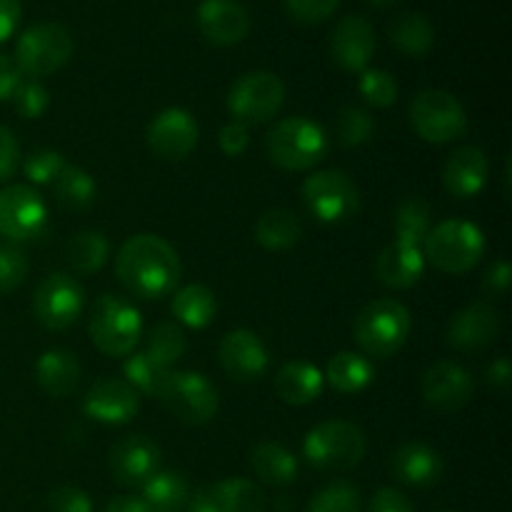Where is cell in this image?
Returning a JSON list of instances; mask_svg holds the SVG:
<instances>
[{
    "label": "cell",
    "instance_id": "12",
    "mask_svg": "<svg viewBox=\"0 0 512 512\" xmlns=\"http://www.w3.org/2000/svg\"><path fill=\"white\" fill-rule=\"evenodd\" d=\"M48 228V208L30 185H8L0 190V235L10 243H25Z\"/></svg>",
    "mask_w": 512,
    "mask_h": 512
},
{
    "label": "cell",
    "instance_id": "1",
    "mask_svg": "<svg viewBox=\"0 0 512 512\" xmlns=\"http://www.w3.org/2000/svg\"><path fill=\"white\" fill-rule=\"evenodd\" d=\"M115 273L130 295L140 300H160L178 288L180 258L160 235L138 233L118 250Z\"/></svg>",
    "mask_w": 512,
    "mask_h": 512
},
{
    "label": "cell",
    "instance_id": "30",
    "mask_svg": "<svg viewBox=\"0 0 512 512\" xmlns=\"http://www.w3.org/2000/svg\"><path fill=\"white\" fill-rule=\"evenodd\" d=\"M388 38L395 48L410 58H423L433 50L435 28L425 15L420 13H400L390 20Z\"/></svg>",
    "mask_w": 512,
    "mask_h": 512
},
{
    "label": "cell",
    "instance_id": "29",
    "mask_svg": "<svg viewBox=\"0 0 512 512\" xmlns=\"http://www.w3.org/2000/svg\"><path fill=\"white\" fill-rule=\"evenodd\" d=\"M338 393L355 395L363 393L375 378V368L365 355L353 353V350H340L330 358L328 370L323 375Z\"/></svg>",
    "mask_w": 512,
    "mask_h": 512
},
{
    "label": "cell",
    "instance_id": "28",
    "mask_svg": "<svg viewBox=\"0 0 512 512\" xmlns=\"http://www.w3.org/2000/svg\"><path fill=\"white\" fill-rule=\"evenodd\" d=\"M170 313L180 325L193 330L208 328L218 313V300L208 285H185V288L175 290L173 303H170Z\"/></svg>",
    "mask_w": 512,
    "mask_h": 512
},
{
    "label": "cell",
    "instance_id": "24",
    "mask_svg": "<svg viewBox=\"0 0 512 512\" xmlns=\"http://www.w3.org/2000/svg\"><path fill=\"white\" fill-rule=\"evenodd\" d=\"M425 255L423 245L408 243V240L395 238L375 260V275L383 285L395 290H408L423 278Z\"/></svg>",
    "mask_w": 512,
    "mask_h": 512
},
{
    "label": "cell",
    "instance_id": "8",
    "mask_svg": "<svg viewBox=\"0 0 512 512\" xmlns=\"http://www.w3.org/2000/svg\"><path fill=\"white\" fill-rule=\"evenodd\" d=\"M410 125L425 143L445 145L468 133V113L448 90H420L410 103Z\"/></svg>",
    "mask_w": 512,
    "mask_h": 512
},
{
    "label": "cell",
    "instance_id": "48",
    "mask_svg": "<svg viewBox=\"0 0 512 512\" xmlns=\"http://www.w3.org/2000/svg\"><path fill=\"white\" fill-rule=\"evenodd\" d=\"M20 160V145L15 140V133L5 125H0V183H5L8 178H13L15 170H18Z\"/></svg>",
    "mask_w": 512,
    "mask_h": 512
},
{
    "label": "cell",
    "instance_id": "36",
    "mask_svg": "<svg viewBox=\"0 0 512 512\" xmlns=\"http://www.w3.org/2000/svg\"><path fill=\"white\" fill-rule=\"evenodd\" d=\"M185 348H188V338H185L183 328L178 323L163 320V323H155L150 328L143 353L150 355L163 368H170V365L183 358Z\"/></svg>",
    "mask_w": 512,
    "mask_h": 512
},
{
    "label": "cell",
    "instance_id": "16",
    "mask_svg": "<svg viewBox=\"0 0 512 512\" xmlns=\"http://www.w3.org/2000/svg\"><path fill=\"white\" fill-rule=\"evenodd\" d=\"M220 365L235 383H253L268 373L270 355L263 340L248 328L230 330L223 335L218 348Z\"/></svg>",
    "mask_w": 512,
    "mask_h": 512
},
{
    "label": "cell",
    "instance_id": "13",
    "mask_svg": "<svg viewBox=\"0 0 512 512\" xmlns=\"http://www.w3.org/2000/svg\"><path fill=\"white\" fill-rule=\"evenodd\" d=\"M85 308V290L75 278L55 273L38 285L33 295V313L48 330H65L80 318Z\"/></svg>",
    "mask_w": 512,
    "mask_h": 512
},
{
    "label": "cell",
    "instance_id": "18",
    "mask_svg": "<svg viewBox=\"0 0 512 512\" xmlns=\"http://www.w3.org/2000/svg\"><path fill=\"white\" fill-rule=\"evenodd\" d=\"M108 465L118 485L143 488L160 470V448L145 435H130L113 445Z\"/></svg>",
    "mask_w": 512,
    "mask_h": 512
},
{
    "label": "cell",
    "instance_id": "50",
    "mask_svg": "<svg viewBox=\"0 0 512 512\" xmlns=\"http://www.w3.org/2000/svg\"><path fill=\"white\" fill-rule=\"evenodd\" d=\"M510 283H512L510 263L505 258L495 260V263L490 265L488 273H485V290H488L490 295H505L510 290Z\"/></svg>",
    "mask_w": 512,
    "mask_h": 512
},
{
    "label": "cell",
    "instance_id": "44",
    "mask_svg": "<svg viewBox=\"0 0 512 512\" xmlns=\"http://www.w3.org/2000/svg\"><path fill=\"white\" fill-rule=\"evenodd\" d=\"M10 100H13L15 110H18L23 118L35 120V118H40L45 110H48L50 93H48V88L40 83V80L28 78L18 85V90H15V95Z\"/></svg>",
    "mask_w": 512,
    "mask_h": 512
},
{
    "label": "cell",
    "instance_id": "10",
    "mask_svg": "<svg viewBox=\"0 0 512 512\" xmlns=\"http://www.w3.org/2000/svg\"><path fill=\"white\" fill-rule=\"evenodd\" d=\"M285 103V83L268 70L245 73L230 85L228 110L243 125H263L278 115Z\"/></svg>",
    "mask_w": 512,
    "mask_h": 512
},
{
    "label": "cell",
    "instance_id": "23",
    "mask_svg": "<svg viewBox=\"0 0 512 512\" xmlns=\"http://www.w3.org/2000/svg\"><path fill=\"white\" fill-rule=\"evenodd\" d=\"M488 158L478 145H463L448 158L443 168V185L453 198L468 200L483 193L488 183Z\"/></svg>",
    "mask_w": 512,
    "mask_h": 512
},
{
    "label": "cell",
    "instance_id": "27",
    "mask_svg": "<svg viewBox=\"0 0 512 512\" xmlns=\"http://www.w3.org/2000/svg\"><path fill=\"white\" fill-rule=\"evenodd\" d=\"M80 373H83V368H80L78 358L63 348L45 350L35 363L38 385L53 398H65V395L73 393L80 383Z\"/></svg>",
    "mask_w": 512,
    "mask_h": 512
},
{
    "label": "cell",
    "instance_id": "34",
    "mask_svg": "<svg viewBox=\"0 0 512 512\" xmlns=\"http://www.w3.org/2000/svg\"><path fill=\"white\" fill-rule=\"evenodd\" d=\"M53 193L63 208L85 210L95 203L98 185H95L93 175L88 170L78 168V165H65L58 178H55Z\"/></svg>",
    "mask_w": 512,
    "mask_h": 512
},
{
    "label": "cell",
    "instance_id": "31",
    "mask_svg": "<svg viewBox=\"0 0 512 512\" xmlns=\"http://www.w3.org/2000/svg\"><path fill=\"white\" fill-rule=\"evenodd\" d=\"M250 468L265 485H275V488L290 485L298 478V460L280 443L255 445L250 453Z\"/></svg>",
    "mask_w": 512,
    "mask_h": 512
},
{
    "label": "cell",
    "instance_id": "14",
    "mask_svg": "<svg viewBox=\"0 0 512 512\" xmlns=\"http://www.w3.org/2000/svg\"><path fill=\"white\" fill-rule=\"evenodd\" d=\"M200 138L198 120L183 108H165L150 120L148 148L160 160H185L195 150Z\"/></svg>",
    "mask_w": 512,
    "mask_h": 512
},
{
    "label": "cell",
    "instance_id": "26",
    "mask_svg": "<svg viewBox=\"0 0 512 512\" xmlns=\"http://www.w3.org/2000/svg\"><path fill=\"white\" fill-rule=\"evenodd\" d=\"M275 395L285 405H310L323 395L325 378L313 363L305 360H293L283 365L275 375Z\"/></svg>",
    "mask_w": 512,
    "mask_h": 512
},
{
    "label": "cell",
    "instance_id": "54",
    "mask_svg": "<svg viewBox=\"0 0 512 512\" xmlns=\"http://www.w3.org/2000/svg\"><path fill=\"white\" fill-rule=\"evenodd\" d=\"M103 512H153L148 508L143 498H135V495H120V498L110 500L105 505Z\"/></svg>",
    "mask_w": 512,
    "mask_h": 512
},
{
    "label": "cell",
    "instance_id": "7",
    "mask_svg": "<svg viewBox=\"0 0 512 512\" xmlns=\"http://www.w3.org/2000/svg\"><path fill=\"white\" fill-rule=\"evenodd\" d=\"M368 450V440L358 425L348 420H328L305 435L303 453L318 470H350L360 465Z\"/></svg>",
    "mask_w": 512,
    "mask_h": 512
},
{
    "label": "cell",
    "instance_id": "46",
    "mask_svg": "<svg viewBox=\"0 0 512 512\" xmlns=\"http://www.w3.org/2000/svg\"><path fill=\"white\" fill-rule=\"evenodd\" d=\"M48 512H93V500L85 490L63 485L48 495Z\"/></svg>",
    "mask_w": 512,
    "mask_h": 512
},
{
    "label": "cell",
    "instance_id": "35",
    "mask_svg": "<svg viewBox=\"0 0 512 512\" xmlns=\"http://www.w3.org/2000/svg\"><path fill=\"white\" fill-rule=\"evenodd\" d=\"M68 263L78 275H93L108 263L110 243L103 233L98 230H83V233L73 235L68 243Z\"/></svg>",
    "mask_w": 512,
    "mask_h": 512
},
{
    "label": "cell",
    "instance_id": "43",
    "mask_svg": "<svg viewBox=\"0 0 512 512\" xmlns=\"http://www.w3.org/2000/svg\"><path fill=\"white\" fill-rule=\"evenodd\" d=\"M28 258L15 243L0 245V293H13L25 283Z\"/></svg>",
    "mask_w": 512,
    "mask_h": 512
},
{
    "label": "cell",
    "instance_id": "5",
    "mask_svg": "<svg viewBox=\"0 0 512 512\" xmlns=\"http://www.w3.org/2000/svg\"><path fill=\"white\" fill-rule=\"evenodd\" d=\"M90 340L110 358H128L143 335V318L138 308L115 295H100L90 310Z\"/></svg>",
    "mask_w": 512,
    "mask_h": 512
},
{
    "label": "cell",
    "instance_id": "37",
    "mask_svg": "<svg viewBox=\"0 0 512 512\" xmlns=\"http://www.w3.org/2000/svg\"><path fill=\"white\" fill-rule=\"evenodd\" d=\"M430 230V205L420 195L405 198L395 210V238L423 245Z\"/></svg>",
    "mask_w": 512,
    "mask_h": 512
},
{
    "label": "cell",
    "instance_id": "17",
    "mask_svg": "<svg viewBox=\"0 0 512 512\" xmlns=\"http://www.w3.org/2000/svg\"><path fill=\"white\" fill-rule=\"evenodd\" d=\"M195 23L200 35L218 48L243 43L250 33V13L240 0H203Z\"/></svg>",
    "mask_w": 512,
    "mask_h": 512
},
{
    "label": "cell",
    "instance_id": "41",
    "mask_svg": "<svg viewBox=\"0 0 512 512\" xmlns=\"http://www.w3.org/2000/svg\"><path fill=\"white\" fill-rule=\"evenodd\" d=\"M358 90L373 108H390L398 100V83L388 70L365 68L360 73Z\"/></svg>",
    "mask_w": 512,
    "mask_h": 512
},
{
    "label": "cell",
    "instance_id": "4",
    "mask_svg": "<svg viewBox=\"0 0 512 512\" xmlns=\"http://www.w3.org/2000/svg\"><path fill=\"white\" fill-rule=\"evenodd\" d=\"M410 310L393 298H380L365 305L353 325L355 343L363 348L365 358H393L410 338Z\"/></svg>",
    "mask_w": 512,
    "mask_h": 512
},
{
    "label": "cell",
    "instance_id": "47",
    "mask_svg": "<svg viewBox=\"0 0 512 512\" xmlns=\"http://www.w3.org/2000/svg\"><path fill=\"white\" fill-rule=\"evenodd\" d=\"M218 145L225 155H230V158H235V155H243L250 145L248 125L238 123V120H230V123H225L218 133Z\"/></svg>",
    "mask_w": 512,
    "mask_h": 512
},
{
    "label": "cell",
    "instance_id": "32",
    "mask_svg": "<svg viewBox=\"0 0 512 512\" xmlns=\"http://www.w3.org/2000/svg\"><path fill=\"white\" fill-rule=\"evenodd\" d=\"M140 490H143L140 498L153 512H183L190 503L188 483L183 475L173 470H158Z\"/></svg>",
    "mask_w": 512,
    "mask_h": 512
},
{
    "label": "cell",
    "instance_id": "55",
    "mask_svg": "<svg viewBox=\"0 0 512 512\" xmlns=\"http://www.w3.org/2000/svg\"><path fill=\"white\" fill-rule=\"evenodd\" d=\"M365 3L375 5V8H385V5H393V3H398V0H365Z\"/></svg>",
    "mask_w": 512,
    "mask_h": 512
},
{
    "label": "cell",
    "instance_id": "40",
    "mask_svg": "<svg viewBox=\"0 0 512 512\" xmlns=\"http://www.w3.org/2000/svg\"><path fill=\"white\" fill-rule=\"evenodd\" d=\"M305 512H360V493L353 483H330L310 500Z\"/></svg>",
    "mask_w": 512,
    "mask_h": 512
},
{
    "label": "cell",
    "instance_id": "9",
    "mask_svg": "<svg viewBox=\"0 0 512 512\" xmlns=\"http://www.w3.org/2000/svg\"><path fill=\"white\" fill-rule=\"evenodd\" d=\"M303 203L315 220L338 225L360 208L358 185L343 170H318L303 183Z\"/></svg>",
    "mask_w": 512,
    "mask_h": 512
},
{
    "label": "cell",
    "instance_id": "22",
    "mask_svg": "<svg viewBox=\"0 0 512 512\" xmlns=\"http://www.w3.org/2000/svg\"><path fill=\"white\" fill-rule=\"evenodd\" d=\"M375 28L363 15H348L335 25L330 35V53L335 63L348 73H363L375 55Z\"/></svg>",
    "mask_w": 512,
    "mask_h": 512
},
{
    "label": "cell",
    "instance_id": "20",
    "mask_svg": "<svg viewBox=\"0 0 512 512\" xmlns=\"http://www.w3.org/2000/svg\"><path fill=\"white\" fill-rule=\"evenodd\" d=\"M500 330H503V320H500L498 308L493 303L478 300V303L465 305L450 320L448 343L465 353H473V350H485L493 345L500 338Z\"/></svg>",
    "mask_w": 512,
    "mask_h": 512
},
{
    "label": "cell",
    "instance_id": "3",
    "mask_svg": "<svg viewBox=\"0 0 512 512\" xmlns=\"http://www.w3.org/2000/svg\"><path fill=\"white\" fill-rule=\"evenodd\" d=\"M425 263L448 275H465L483 260L485 235L470 220L450 218L428 230L423 243Z\"/></svg>",
    "mask_w": 512,
    "mask_h": 512
},
{
    "label": "cell",
    "instance_id": "11",
    "mask_svg": "<svg viewBox=\"0 0 512 512\" xmlns=\"http://www.w3.org/2000/svg\"><path fill=\"white\" fill-rule=\"evenodd\" d=\"M158 398L185 425L210 423L220 405L215 385L203 373H195V370L170 373Z\"/></svg>",
    "mask_w": 512,
    "mask_h": 512
},
{
    "label": "cell",
    "instance_id": "49",
    "mask_svg": "<svg viewBox=\"0 0 512 512\" xmlns=\"http://www.w3.org/2000/svg\"><path fill=\"white\" fill-rule=\"evenodd\" d=\"M368 512H415V505L405 493L395 488H380L378 493L370 498Z\"/></svg>",
    "mask_w": 512,
    "mask_h": 512
},
{
    "label": "cell",
    "instance_id": "6",
    "mask_svg": "<svg viewBox=\"0 0 512 512\" xmlns=\"http://www.w3.org/2000/svg\"><path fill=\"white\" fill-rule=\"evenodd\" d=\"M73 55V35L53 20L35 23L15 43V60L20 75L38 80L63 68Z\"/></svg>",
    "mask_w": 512,
    "mask_h": 512
},
{
    "label": "cell",
    "instance_id": "33",
    "mask_svg": "<svg viewBox=\"0 0 512 512\" xmlns=\"http://www.w3.org/2000/svg\"><path fill=\"white\" fill-rule=\"evenodd\" d=\"M303 238V225L298 215L285 208H273L260 215L255 223V240L268 250H288Z\"/></svg>",
    "mask_w": 512,
    "mask_h": 512
},
{
    "label": "cell",
    "instance_id": "15",
    "mask_svg": "<svg viewBox=\"0 0 512 512\" xmlns=\"http://www.w3.org/2000/svg\"><path fill=\"white\" fill-rule=\"evenodd\" d=\"M475 380L453 360H438L423 375V398L440 413H455L473 400Z\"/></svg>",
    "mask_w": 512,
    "mask_h": 512
},
{
    "label": "cell",
    "instance_id": "19",
    "mask_svg": "<svg viewBox=\"0 0 512 512\" xmlns=\"http://www.w3.org/2000/svg\"><path fill=\"white\" fill-rule=\"evenodd\" d=\"M140 393L125 380L103 378L83 398V413L103 425H125L138 415Z\"/></svg>",
    "mask_w": 512,
    "mask_h": 512
},
{
    "label": "cell",
    "instance_id": "21",
    "mask_svg": "<svg viewBox=\"0 0 512 512\" xmlns=\"http://www.w3.org/2000/svg\"><path fill=\"white\" fill-rule=\"evenodd\" d=\"M190 512H265V495L253 480L228 478L205 485L188 503Z\"/></svg>",
    "mask_w": 512,
    "mask_h": 512
},
{
    "label": "cell",
    "instance_id": "25",
    "mask_svg": "<svg viewBox=\"0 0 512 512\" xmlns=\"http://www.w3.org/2000/svg\"><path fill=\"white\" fill-rule=\"evenodd\" d=\"M395 478L410 488H433L445 473V463L435 448L425 443H403L390 458Z\"/></svg>",
    "mask_w": 512,
    "mask_h": 512
},
{
    "label": "cell",
    "instance_id": "52",
    "mask_svg": "<svg viewBox=\"0 0 512 512\" xmlns=\"http://www.w3.org/2000/svg\"><path fill=\"white\" fill-rule=\"evenodd\" d=\"M20 0H0V43L10 38L15 33L20 23Z\"/></svg>",
    "mask_w": 512,
    "mask_h": 512
},
{
    "label": "cell",
    "instance_id": "51",
    "mask_svg": "<svg viewBox=\"0 0 512 512\" xmlns=\"http://www.w3.org/2000/svg\"><path fill=\"white\" fill-rule=\"evenodd\" d=\"M20 83H23V75H20L18 65L8 55H0V100L13 98Z\"/></svg>",
    "mask_w": 512,
    "mask_h": 512
},
{
    "label": "cell",
    "instance_id": "2",
    "mask_svg": "<svg viewBox=\"0 0 512 512\" xmlns=\"http://www.w3.org/2000/svg\"><path fill=\"white\" fill-rule=\"evenodd\" d=\"M328 148L330 140L323 125L305 115L278 120L265 138L270 163L290 173H303L320 165L328 155Z\"/></svg>",
    "mask_w": 512,
    "mask_h": 512
},
{
    "label": "cell",
    "instance_id": "42",
    "mask_svg": "<svg viewBox=\"0 0 512 512\" xmlns=\"http://www.w3.org/2000/svg\"><path fill=\"white\" fill-rule=\"evenodd\" d=\"M65 165L68 163L58 150H35L23 160V173L33 185H53Z\"/></svg>",
    "mask_w": 512,
    "mask_h": 512
},
{
    "label": "cell",
    "instance_id": "53",
    "mask_svg": "<svg viewBox=\"0 0 512 512\" xmlns=\"http://www.w3.org/2000/svg\"><path fill=\"white\" fill-rule=\"evenodd\" d=\"M488 380L493 388H498L500 393H508L510 383H512V368L508 358H498L493 365L488 368Z\"/></svg>",
    "mask_w": 512,
    "mask_h": 512
},
{
    "label": "cell",
    "instance_id": "56",
    "mask_svg": "<svg viewBox=\"0 0 512 512\" xmlns=\"http://www.w3.org/2000/svg\"><path fill=\"white\" fill-rule=\"evenodd\" d=\"M443 512H453V510H443Z\"/></svg>",
    "mask_w": 512,
    "mask_h": 512
},
{
    "label": "cell",
    "instance_id": "39",
    "mask_svg": "<svg viewBox=\"0 0 512 512\" xmlns=\"http://www.w3.org/2000/svg\"><path fill=\"white\" fill-rule=\"evenodd\" d=\"M335 133H338L340 145L345 148H358V145L368 143L375 133V120L370 118L368 110L358 108V105H348L338 113V123H335Z\"/></svg>",
    "mask_w": 512,
    "mask_h": 512
},
{
    "label": "cell",
    "instance_id": "45",
    "mask_svg": "<svg viewBox=\"0 0 512 512\" xmlns=\"http://www.w3.org/2000/svg\"><path fill=\"white\" fill-rule=\"evenodd\" d=\"M340 0H285L290 18L303 25H315L328 20L338 10Z\"/></svg>",
    "mask_w": 512,
    "mask_h": 512
},
{
    "label": "cell",
    "instance_id": "38",
    "mask_svg": "<svg viewBox=\"0 0 512 512\" xmlns=\"http://www.w3.org/2000/svg\"><path fill=\"white\" fill-rule=\"evenodd\" d=\"M123 373L125 383L133 385L138 393L155 395V398H158L165 380H168L170 368H163V365L155 363V360L145 353H130L123 363Z\"/></svg>",
    "mask_w": 512,
    "mask_h": 512
}]
</instances>
